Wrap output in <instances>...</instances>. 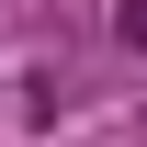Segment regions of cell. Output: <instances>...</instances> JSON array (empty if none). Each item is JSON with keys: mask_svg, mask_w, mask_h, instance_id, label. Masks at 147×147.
<instances>
[{"mask_svg": "<svg viewBox=\"0 0 147 147\" xmlns=\"http://www.w3.org/2000/svg\"><path fill=\"white\" fill-rule=\"evenodd\" d=\"M113 34H125V45H147V0H125V11H113Z\"/></svg>", "mask_w": 147, "mask_h": 147, "instance_id": "6da1fadb", "label": "cell"}]
</instances>
